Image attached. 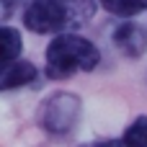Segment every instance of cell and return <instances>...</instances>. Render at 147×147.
<instances>
[{
	"label": "cell",
	"instance_id": "cell-2",
	"mask_svg": "<svg viewBox=\"0 0 147 147\" xmlns=\"http://www.w3.org/2000/svg\"><path fill=\"white\" fill-rule=\"evenodd\" d=\"M101 62L96 44L80 34H57L47 47V75L52 80H65L75 72H90Z\"/></svg>",
	"mask_w": 147,
	"mask_h": 147
},
{
	"label": "cell",
	"instance_id": "cell-3",
	"mask_svg": "<svg viewBox=\"0 0 147 147\" xmlns=\"http://www.w3.org/2000/svg\"><path fill=\"white\" fill-rule=\"evenodd\" d=\"M80 116V101L70 93H57L52 96L44 109H41V121L52 134H65L75 127Z\"/></svg>",
	"mask_w": 147,
	"mask_h": 147
},
{
	"label": "cell",
	"instance_id": "cell-4",
	"mask_svg": "<svg viewBox=\"0 0 147 147\" xmlns=\"http://www.w3.org/2000/svg\"><path fill=\"white\" fill-rule=\"evenodd\" d=\"M114 44L124 57H142L147 52V28L134 23V21H124L116 26L114 31Z\"/></svg>",
	"mask_w": 147,
	"mask_h": 147
},
{
	"label": "cell",
	"instance_id": "cell-7",
	"mask_svg": "<svg viewBox=\"0 0 147 147\" xmlns=\"http://www.w3.org/2000/svg\"><path fill=\"white\" fill-rule=\"evenodd\" d=\"M101 8H106L109 13L119 16V18H132L147 10V0H98Z\"/></svg>",
	"mask_w": 147,
	"mask_h": 147
},
{
	"label": "cell",
	"instance_id": "cell-6",
	"mask_svg": "<svg viewBox=\"0 0 147 147\" xmlns=\"http://www.w3.org/2000/svg\"><path fill=\"white\" fill-rule=\"evenodd\" d=\"M21 47H23L21 34L16 28H10V26H0V67L16 62Z\"/></svg>",
	"mask_w": 147,
	"mask_h": 147
},
{
	"label": "cell",
	"instance_id": "cell-5",
	"mask_svg": "<svg viewBox=\"0 0 147 147\" xmlns=\"http://www.w3.org/2000/svg\"><path fill=\"white\" fill-rule=\"evenodd\" d=\"M36 80V67L31 62H10L5 67H0V90H13V88H23L28 83Z\"/></svg>",
	"mask_w": 147,
	"mask_h": 147
},
{
	"label": "cell",
	"instance_id": "cell-8",
	"mask_svg": "<svg viewBox=\"0 0 147 147\" xmlns=\"http://www.w3.org/2000/svg\"><path fill=\"white\" fill-rule=\"evenodd\" d=\"M121 142H124V147H147V116H137L127 127Z\"/></svg>",
	"mask_w": 147,
	"mask_h": 147
},
{
	"label": "cell",
	"instance_id": "cell-1",
	"mask_svg": "<svg viewBox=\"0 0 147 147\" xmlns=\"http://www.w3.org/2000/svg\"><path fill=\"white\" fill-rule=\"evenodd\" d=\"M96 13V0H26L23 23L36 34H65Z\"/></svg>",
	"mask_w": 147,
	"mask_h": 147
},
{
	"label": "cell",
	"instance_id": "cell-9",
	"mask_svg": "<svg viewBox=\"0 0 147 147\" xmlns=\"http://www.w3.org/2000/svg\"><path fill=\"white\" fill-rule=\"evenodd\" d=\"M83 147H124L121 140H101V142H90V145H83Z\"/></svg>",
	"mask_w": 147,
	"mask_h": 147
}]
</instances>
